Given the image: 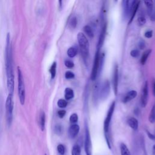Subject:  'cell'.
<instances>
[{"instance_id": "cell-1", "label": "cell", "mask_w": 155, "mask_h": 155, "mask_svg": "<svg viewBox=\"0 0 155 155\" xmlns=\"http://www.w3.org/2000/svg\"><path fill=\"white\" fill-rule=\"evenodd\" d=\"M5 64L7 74V85L9 94L13 95L15 87V76L13 66L12 47L10 34H7L6 38V46L5 50Z\"/></svg>"}, {"instance_id": "cell-2", "label": "cell", "mask_w": 155, "mask_h": 155, "mask_svg": "<svg viewBox=\"0 0 155 155\" xmlns=\"http://www.w3.org/2000/svg\"><path fill=\"white\" fill-rule=\"evenodd\" d=\"M115 102L113 101L110 107L107 115L106 118L104 123V130L105 133V140H106L107 144V146L110 149H111V143H110V136H109V127H110V122L111 120V117H112V116H113V112L115 111Z\"/></svg>"}, {"instance_id": "cell-3", "label": "cell", "mask_w": 155, "mask_h": 155, "mask_svg": "<svg viewBox=\"0 0 155 155\" xmlns=\"http://www.w3.org/2000/svg\"><path fill=\"white\" fill-rule=\"evenodd\" d=\"M78 44L80 47L81 55L84 60H86L89 55V43L86 36L82 33L79 32L77 35Z\"/></svg>"}, {"instance_id": "cell-4", "label": "cell", "mask_w": 155, "mask_h": 155, "mask_svg": "<svg viewBox=\"0 0 155 155\" xmlns=\"http://www.w3.org/2000/svg\"><path fill=\"white\" fill-rule=\"evenodd\" d=\"M18 72V97L21 104L23 105L25 101V89L24 78L21 69L19 67L17 68Z\"/></svg>"}, {"instance_id": "cell-5", "label": "cell", "mask_w": 155, "mask_h": 155, "mask_svg": "<svg viewBox=\"0 0 155 155\" xmlns=\"http://www.w3.org/2000/svg\"><path fill=\"white\" fill-rule=\"evenodd\" d=\"M6 120L9 127H10L13 120V95L9 94L6 102Z\"/></svg>"}, {"instance_id": "cell-6", "label": "cell", "mask_w": 155, "mask_h": 155, "mask_svg": "<svg viewBox=\"0 0 155 155\" xmlns=\"http://www.w3.org/2000/svg\"><path fill=\"white\" fill-rule=\"evenodd\" d=\"M100 50H97V53L95 54L93 67L92 70V73H91V79L92 81H95L97 77L98 71H99V60H100Z\"/></svg>"}, {"instance_id": "cell-7", "label": "cell", "mask_w": 155, "mask_h": 155, "mask_svg": "<svg viewBox=\"0 0 155 155\" xmlns=\"http://www.w3.org/2000/svg\"><path fill=\"white\" fill-rule=\"evenodd\" d=\"M92 141H91L90 132L87 124L85 125V141H84V149L86 155H92Z\"/></svg>"}, {"instance_id": "cell-8", "label": "cell", "mask_w": 155, "mask_h": 155, "mask_svg": "<svg viewBox=\"0 0 155 155\" xmlns=\"http://www.w3.org/2000/svg\"><path fill=\"white\" fill-rule=\"evenodd\" d=\"M110 91V84L109 80H105L104 82L101 91L99 92V98L102 100H105L108 98Z\"/></svg>"}, {"instance_id": "cell-9", "label": "cell", "mask_w": 155, "mask_h": 155, "mask_svg": "<svg viewBox=\"0 0 155 155\" xmlns=\"http://www.w3.org/2000/svg\"><path fill=\"white\" fill-rule=\"evenodd\" d=\"M118 80H119V70L118 66L117 64L114 67L113 75V87L115 95H117L118 91Z\"/></svg>"}, {"instance_id": "cell-10", "label": "cell", "mask_w": 155, "mask_h": 155, "mask_svg": "<svg viewBox=\"0 0 155 155\" xmlns=\"http://www.w3.org/2000/svg\"><path fill=\"white\" fill-rule=\"evenodd\" d=\"M148 83L146 81L144 85V87L142 91L141 95V105L143 107H146V106L148 103Z\"/></svg>"}, {"instance_id": "cell-11", "label": "cell", "mask_w": 155, "mask_h": 155, "mask_svg": "<svg viewBox=\"0 0 155 155\" xmlns=\"http://www.w3.org/2000/svg\"><path fill=\"white\" fill-rule=\"evenodd\" d=\"M79 132V126L77 124L72 125L68 129V136L71 139H73L75 138Z\"/></svg>"}, {"instance_id": "cell-12", "label": "cell", "mask_w": 155, "mask_h": 155, "mask_svg": "<svg viewBox=\"0 0 155 155\" xmlns=\"http://www.w3.org/2000/svg\"><path fill=\"white\" fill-rule=\"evenodd\" d=\"M106 30H107V24H104L103 29L101 30V34L99 36V40L98 42V44H97V49L100 50L101 48L102 47L104 44V41L105 40V33H106Z\"/></svg>"}, {"instance_id": "cell-13", "label": "cell", "mask_w": 155, "mask_h": 155, "mask_svg": "<svg viewBox=\"0 0 155 155\" xmlns=\"http://www.w3.org/2000/svg\"><path fill=\"white\" fill-rule=\"evenodd\" d=\"M132 7V1H123V11H124V15L125 17H127L128 15L130 14Z\"/></svg>"}, {"instance_id": "cell-14", "label": "cell", "mask_w": 155, "mask_h": 155, "mask_svg": "<svg viewBox=\"0 0 155 155\" xmlns=\"http://www.w3.org/2000/svg\"><path fill=\"white\" fill-rule=\"evenodd\" d=\"M140 1H132V10H131V13H130L131 17H130V19L129 21V24H130L132 23V21H133V18H135L137 10L139 8V6H140Z\"/></svg>"}, {"instance_id": "cell-15", "label": "cell", "mask_w": 155, "mask_h": 155, "mask_svg": "<svg viewBox=\"0 0 155 155\" xmlns=\"http://www.w3.org/2000/svg\"><path fill=\"white\" fill-rule=\"evenodd\" d=\"M137 96V92L135 90H131L128 92L123 98L122 102L124 103H127L133 99H135Z\"/></svg>"}, {"instance_id": "cell-16", "label": "cell", "mask_w": 155, "mask_h": 155, "mask_svg": "<svg viewBox=\"0 0 155 155\" xmlns=\"http://www.w3.org/2000/svg\"><path fill=\"white\" fill-rule=\"evenodd\" d=\"M46 125V114L44 111H41L40 115V127L42 131H44Z\"/></svg>"}, {"instance_id": "cell-17", "label": "cell", "mask_w": 155, "mask_h": 155, "mask_svg": "<svg viewBox=\"0 0 155 155\" xmlns=\"http://www.w3.org/2000/svg\"><path fill=\"white\" fill-rule=\"evenodd\" d=\"M128 124L133 130H136L138 128V121L135 117H130L128 120Z\"/></svg>"}, {"instance_id": "cell-18", "label": "cell", "mask_w": 155, "mask_h": 155, "mask_svg": "<svg viewBox=\"0 0 155 155\" xmlns=\"http://www.w3.org/2000/svg\"><path fill=\"white\" fill-rule=\"evenodd\" d=\"M99 97V85L98 83L94 85L93 87V99L95 102H97Z\"/></svg>"}, {"instance_id": "cell-19", "label": "cell", "mask_w": 155, "mask_h": 155, "mask_svg": "<svg viewBox=\"0 0 155 155\" xmlns=\"http://www.w3.org/2000/svg\"><path fill=\"white\" fill-rule=\"evenodd\" d=\"M144 3L146 4V6L148 9V12L150 17H151L154 13L153 12V2L152 0H147V1H144Z\"/></svg>"}, {"instance_id": "cell-20", "label": "cell", "mask_w": 155, "mask_h": 155, "mask_svg": "<svg viewBox=\"0 0 155 155\" xmlns=\"http://www.w3.org/2000/svg\"><path fill=\"white\" fill-rule=\"evenodd\" d=\"M64 97L67 100H70L72 98H73L74 97L73 90L70 88H66L65 90Z\"/></svg>"}, {"instance_id": "cell-21", "label": "cell", "mask_w": 155, "mask_h": 155, "mask_svg": "<svg viewBox=\"0 0 155 155\" xmlns=\"http://www.w3.org/2000/svg\"><path fill=\"white\" fill-rule=\"evenodd\" d=\"M152 52V50L151 49H148L147 50H146L145 52H144L143 55L141 57V62L142 65H144L146 64L147 59L149 56V55H150V53Z\"/></svg>"}, {"instance_id": "cell-22", "label": "cell", "mask_w": 155, "mask_h": 155, "mask_svg": "<svg viewBox=\"0 0 155 155\" xmlns=\"http://www.w3.org/2000/svg\"><path fill=\"white\" fill-rule=\"evenodd\" d=\"M120 150L121 155H131L130 150L125 144L121 143L120 145Z\"/></svg>"}, {"instance_id": "cell-23", "label": "cell", "mask_w": 155, "mask_h": 155, "mask_svg": "<svg viewBox=\"0 0 155 155\" xmlns=\"http://www.w3.org/2000/svg\"><path fill=\"white\" fill-rule=\"evenodd\" d=\"M83 29H84V32L85 33V34H86L89 37H90V38H93V37L94 36L93 31L92 29L91 28L90 26L85 25Z\"/></svg>"}, {"instance_id": "cell-24", "label": "cell", "mask_w": 155, "mask_h": 155, "mask_svg": "<svg viewBox=\"0 0 155 155\" xmlns=\"http://www.w3.org/2000/svg\"><path fill=\"white\" fill-rule=\"evenodd\" d=\"M78 53V49L75 47H70L67 50V55L70 58H73Z\"/></svg>"}, {"instance_id": "cell-25", "label": "cell", "mask_w": 155, "mask_h": 155, "mask_svg": "<svg viewBox=\"0 0 155 155\" xmlns=\"http://www.w3.org/2000/svg\"><path fill=\"white\" fill-rule=\"evenodd\" d=\"M50 73L51 74L52 79H53L56 76V62H54L50 68Z\"/></svg>"}, {"instance_id": "cell-26", "label": "cell", "mask_w": 155, "mask_h": 155, "mask_svg": "<svg viewBox=\"0 0 155 155\" xmlns=\"http://www.w3.org/2000/svg\"><path fill=\"white\" fill-rule=\"evenodd\" d=\"M72 155H81V147L78 144L74 145L72 150Z\"/></svg>"}, {"instance_id": "cell-27", "label": "cell", "mask_w": 155, "mask_h": 155, "mask_svg": "<svg viewBox=\"0 0 155 155\" xmlns=\"http://www.w3.org/2000/svg\"><path fill=\"white\" fill-rule=\"evenodd\" d=\"M77 23H78L77 18L75 17H73L70 20V22H69V27H70V28L72 29H75L77 25Z\"/></svg>"}, {"instance_id": "cell-28", "label": "cell", "mask_w": 155, "mask_h": 155, "mask_svg": "<svg viewBox=\"0 0 155 155\" xmlns=\"http://www.w3.org/2000/svg\"><path fill=\"white\" fill-rule=\"evenodd\" d=\"M149 121L151 123H154L155 122V105H154L152 108L150 113L149 115Z\"/></svg>"}, {"instance_id": "cell-29", "label": "cell", "mask_w": 155, "mask_h": 155, "mask_svg": "<svg viewBox=\"0 0 155 155\" xmlns=\"http://www.w3.org/2000/svg\"><path fill=\"white\" fill-rule=\"evenodd\" d=\"M54 131L56 135H61L63 132V129H62V125L60 124L56 125L54 128Z\"/></svg>"}, {"instance_id": "cell-30", "label": "cell", "mask_w": 155, "mask_h": 155, "mask_svg": "<svg viewBox=\"0 0 155 155\" xmlns=\"http://www.w3.org/2000/svg\"><path fill=\"white\" fill-rule=\"evenodd\" d=\"M57 104H58L59 107L65 108V107H66L67 105V101H66L64 99H60L58 100Z\"/></svg>"}, {"instance_id": "cell-31", "label": "cell", "mask_w": 155, "mask_h": 155, "mask_svg": "<svg viewBox=\"0 0 155 155\" xmlns=\"http://www.w3.org/2000/svg\"><path fill=\"white\" fill-rule=\"evenodd\" d=\"M78 116L76 113H73L70 117V122L72 124H75V123L78 122Z\"/></svg>"}, {"instance_id": "cell-32", "label": "cell", "mask_w": 155, "mask_h": 155, "mask_svg": "<svg viewBox=\"0 0 155 155\" xmlns=\"http://www.w3.org/2000/svg\"><path fill=\"white\" fill-rule=\"evenodd\" d=\"M57 150L58 152V153L63 155L64 154L65 152H66V149H65V147L62 144H59L57 147Z\"/></svg>"}, {"instance_id": "cell-33", "label": "cell", "mask_w": 155, "mask_h": 155, "mask_svg": "<svg viewBox=\"0 0 155 155\" xmlns=\"http://www.w3.org/2000/svg\"><path fill=\"white\" fill-rule=\"evenodd\" d=\"M138 22L139 25L140 26H142L146 23V19L143 17H140L138 18Z\"/></svg>"}, {"instance_id": "cell-34", "label": "cell", "mask_w": 155, "mask_h": 155, "mask_svg": "<svg viewBox=\"0 0 155 155\" xmlns=\"http://www.w3.org/2000/svg\"><path fill=\"white\" fill-rule=\"evenodd\" d=\"M65 77L67 79H73L74 78V74L73 72L70 71H68L66 72L65 74Z\"/></svg>"}, {"instance_id": "cell-35", "label": "cell", "mask_w": 155, "mask_h": 155, "mask_svg": "<svg viewBox=\"0 0 155 155\" xmlns=\"http://www.w3.org/2000/svg\"><path fill=\"white\" fill-rule=\"evenodd\" d=\"M140 52L138 50H133L130 52V55L133 58H137L140 56Z\"/></svg>"}, {"instance_id": "cell-36", "label": "cell", "mask_w": 155, "mask_h": 155, "mask_svg": "<svg viewBox=\"0 0 155 155\" xmlns=\"http://www.w3.org/2000/svg\"><path fill=\"white\" fill-rule=\"evenodd\" d=\"M65 66L69 68H72L74 67V63L70 60H66L64 62Z\"/></svg>"}, {"instance_id": "cell-37", "label": "cell", "mask_w": 155, "mask_h": 155, "mask_svg": "<svg viewBox=\"0 0 155 155\" xmlns=\"http://www.w3.org/2000/svg\"><path fill=\"white\" fill-rule=\"evenodd\" d=\"M145 46H146L145 41H144V40H141L140 41H139V42H138V47H139V48H140V49H144V48H145Z\"/></svg>"}, {"instance_id": "cell-38", "label": "cell", "mask_w": 155, "mask_h": 155, "mask_svg": "<svg viewBox=\"0 0 155 155\" xmlns=\"http://www.w3.org/2000/svg\"><path fill=\"white\" fill-rule=\"evenodd\" d=\"M66 111L64 110H59L58 111V115L60 117V118H63V117L66 115Z\"/></svg>"}, {"instance_id": "cell-39", "label": "cell", "mask_w": 155, "mask_h": 155, "mask_svg": "<svg viewBox=\"0 0 155 155\" xmlns=\"http://www.w3.org/2000/svg\"><path fill=\"white\" fill-rule=\"evenodd\" d=\"M153 36V31L152 30H148L145 33V36L147 38H150Z\"/></svg>"}, {"instance_id": "cell-40", "label": "cell", "mask_w": 155, "mask_h": 155, "mask_svg": "<svg viewBox=\"0 0 155 155\" xmlns=\"http://www.w3.org/2000/svg\"><path fill=\"white\" fill-rule=\"evenodd\" d=\"M147 132V135H148L150 139H151V140H155V136L154 135H152V133H150L148 131Z\"/></svg>"}, {"instance_id": "cell-41", "label": "cell", "mask_w": 155, "mask_h": 155, "mask_svg": "<svg viewBox=\"0 0 155 155\" xmlns=\"http://www.w3.org/2000/svg\"><path fill=\"white\" fill-rule=\"evenodd\" d=\"M152 86H153V94L155 97V79H153L152 81Z\"/></svg>"}, {"instance_id": "cell-42", "label": "cell", "mask_w": 155, "mask_h": 155, "mask_svg": "<svg viewBox=\"0 0 155 155\" xmlns=\"http://www.w3.org/2000/svg\"><path fill=\"white\" fill-rule=\"evenodd\" d=\"M152 153L153 155H155V144L153 147V150H152Z\"/></svg>"}, {"instance_id": "cell-43", "label": "cell", "mask_w": 155, "mask_h": 155, "mask_svg": "<svg viewBox=\"0 0 155 155\" xmlns=\"http://www.w3.org/2000/svg\"><path fill=\"white\" fill-rule=\"evenodd\" d=\"M45 155H47V154H45Z\"/></svg>"}, {"instance_id": "cell-44", "label": "cell", "mask_w": 155, "mask_h": 155, "mask_svg": "<svg viewBox=\"0 0 155 155\" xmlns=\"http://www.w3.org/2000/svg\"><path fill=\"white\" fill-rule=\"evenodd\" d=\"M145 155H146V154H145Z\"/></svg>"}, {"instance_id": "cell-45", "label": "cell", "mask_w": 155, "mask_h": 155, "mask_svg": "<svg viewBox=\"0 0 155 155\" xmlns=\"http://www.w3.org/2000/svg\"><path fill=\"white\" fill-rule=\"evenodd\" d=\"M154 3H155V1H154Z\"/></svg>"}]
</instances>
